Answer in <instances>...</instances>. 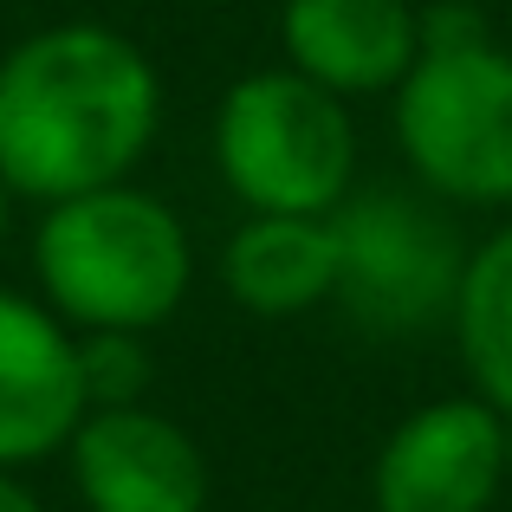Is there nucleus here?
Segmentation results:
<instances>
[{
	"instance_id": "nucleus-1",
	"label": "nucleus",
	"mask_w": 512,
	"mask_h": 512,
	"mask_svg": "<svg viewBox=\"0 0 512 512\" xmlns=\"http://www.w3.org/2000/svg\"><path fill=\"white\" fill-rule=\"evenodd\" d=\"M163 130V78L117 26L65 20L0 59V182L26 201H72L130 182Z\"/></svg>"
},
{
	"instance_id": "nucleus-2",
	"label": "nucleus",
	"mask_w": 512,
	"mask_h": 512,
	"mask_svg": "<svg viewBox=\"0 0 512 512\" xmlns=\"http://www.w3.org/2000/svg\"><path fill=\"white\" fill-rule=\"evenodd\" d=\"M33 273L46 305L72 331L169 325L195 286V247L182 214L137 182L52 201L33 234Z\"/></svg>"
},
{
	"instance_id": "nucleus-3",
	"label": "nucleus",
	"mask_w": 512,
	"mask_h": 512,
	"mask_svg": "<svg viewBox=\"0 0 512 512\" xmlns=\"http://www.w3.org/2000/svg\"><path fill=\"white\" fill-rule=\"evenodd\" d=\"M214 169L247 214H331L357 175V124L292 65L247 72L214 111Z\"/></svg>"
},
{
	"instance_id": "nucleus-4",
	"label": "nucleus",
	"mask_w": 512,
	"mask_h": 512,
	"mask_svg": "<svg viewBox=\"0 0 512 512\" xmlns=\"http://www.w3.org/2000/svg\"><path fill=\"white\" fill-rule=\"evenodd\" d=\"M396 143L448 208H512V52L428 46L396 85Z\"/></svg>"
},
{
	"instance_id": "nucleus-5",
	"label": "nucleus",
	"mask_w": 512,
	"mask_h": 512,
	"mask_svg": "<svg viewBox=\"0 0 512 512\" xmlns=\"http://www.w3.org/2000/svg\"><path fill=\"white\" fill-rule=\"evenodd\" d=\"M338 234V299L370 338H422L454 318L467 247L435 195L363 188L331 208Z\"/></svg>"
},
{
	"instance_id": "nucleus-6",
	"label": "nucleus",
	"mask_w": 512,
	"mask_h": 512,
	"mask_svg": "<svg viewBox=\"0 0 512 512\" xmlns=\"http://www.w3.org/2000/svg\"><path fill=\"white\" fill-rule=\"evenodd\" d=\"M512 480L506 415L487 396H435L383 435L370 461L376 512H493Z\"/></svg>"
},
{
	"instance_id": "nucleus-7",
	"label": "nucleus",
	"mask_w": 512,
	"mask_h": 512,
	"mask_svg": "<svg viewBox=\"0 0 512 512\" xmlns=\"http://www.w3.org/2000/svg\"><path fill=\"white\" fill-rule=\"evenodd\" d=\"M65 454L85 512H208V454L143 402L91 409Z\"/></svg>"
},
{
	"instance_id": "nucleus-8",
	"label": "nucleus",
	"mask_w": 512,
	"mask_h": 512,
	"mask_svg": "<svg viewBox=\"0 0 512 512\" xmlns=\"http://www.w3.org/2000/svg\"><path fill=\"white\" fill-rule=\"evenodd\" d=\"M91 415L78 331L46 299L0 286V467H33L65 454Z\"/></svg>"
},
{
	"instance_id": "nucleus-9",
	"label": "nucleus",
	"mask_w": 512,
	"mask_h": 512,
	"mask_svg": "<svg viewBox=\"0 0 512 512\" xmlns=\"http://www.w3.org/2000/svg\"><path fill=\"white\" fill-rule=\"evenodd\" d=\"M286 65L338 98H376L422 59V7L409 0H286L279 7Z\"/></svg>"
},
{
	"instance_id": "nucleus-10",
	"label": "nucleus",
	"mask_w": 512,
	"mask_h": 512,
	"mask_svg": "<svg viewBox=\"0 0 512 512\" xmlns=\"http://www.w3.org/2000/svg\"><path fill=\"white\" fill-rule=\"evenodd\" d=\"M221 286L253 318H299L338 299L331 214H247L221 247Z\"/></svg>"
},
{
	"instance_id": "nucleus-11",
	"label": "nucleus",
	"mask_w": 512,
	"mask_h": 512,
	"mask_svg": "<svg viewBox=\"0 0 512 512\" xmlns=\"http://www.w3.org/2000/svg\"><path fill=\"white\" fill-rule=\"evenodd\" d=\"M448 325L474 396H487L500 415H512V221L493 227L480 247H467Z\"/></svg>"
},
{
	"instance_id": "nucleus-12",
	"label": "nucleus",
	"mask_w": 512,
	"mask_h": 512,
	"mask_svg": "<svg viewBox=\"0 0 512 512\" xmlns=\"http://www.w3.org/2000/svg\"><path fill=\"white\" fill-rule=\"evenodd\" d=\"M78 370H85L91 409H124L150 389V350L143 331H78Z\"/></svg>"
},
{
	"instance_id": "nucleus-13",
	"label": "nucleus",
	"mask_w": 512,
	"mask_h": 512,
	"mask_svg": "<svg viewBox=\"0 0 512 512\" xmlns=\"http://www.w3.org/2000/svg\"><path fill=\"white\" fill-rule=\"evenodd\" d=\"M0 512H46V506H39V493L26 487L13 467H0Z\"/></svg>"
},
{
	"instance_id": "nucleus-14",
	"label": "nucleus",
	"mask_w": 512,
	"mask_h": 512,
	"mask_svg": "<svg viewBox=\"0 0 512 512\" xmlns=\"http://www.w3.org/2000/svg\"><path fill=\"white\" fill-rule=\"evenodd\" d=\"M7 208H13V188L0 182V234H7Z\"/></svg>"
},
{
	"instance_id": "nucleus-15",
	"label": "nucleus",
	"mask_w": 512,
	"mask_h": 512,
	"mask_svg": "<svg viewBox=\"0 0 512 512\" xmlns=\"http://www.w3.org/2000/svg\"><path fill=\"white\" fill-rule=\"evenodd\" d=\"M506 461H512V415H506Z\"/></svg>"
}]
</instances>
